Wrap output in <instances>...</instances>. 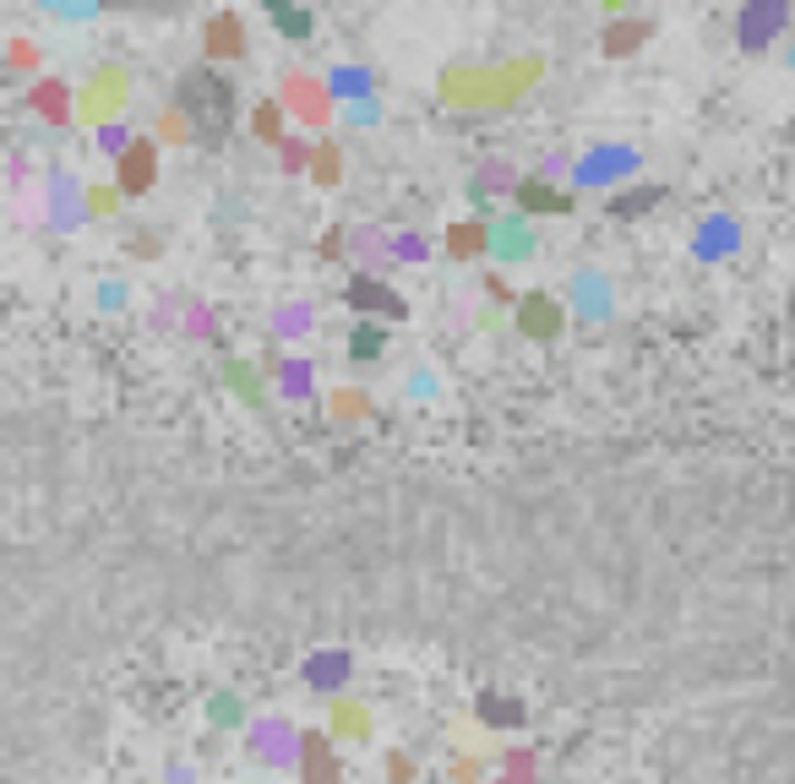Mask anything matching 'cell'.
Returning a JSON list of instances; mask_svg holds the SVG:
<instances>
[{
    "label": "cell",
    "mask_w": 795,
    "mask_h": 784,
    "mask_svg": "<svg viewBox=\"0 0 795 784\" xmlns=\"http://www.w3.org/2000/svg\"><path fill=\"white\" fill-rule=\"evenodd\" d=\"M251 126H257L262 142H272V136H278V110H257V115H251Z\"/></svg>",
    "instance_id": "obj_14"
},
{
    "label": "cell",
    "mask_w": 795,
    "mask_h": 784,
    "mask_svg": "<svg viewBox=\"0 0 795 784\" xmlns=\"http://www.w3.org/2000/svg\"><path fill=\"white\" fill-rule=\"evenodd\" d=\"M338 670H343V659H322V664H311V681H338Z\"/></svg>",
    "instance_id": "obj_16"
},
{
    "label": "cell",
    "mask_w": 795,
    "mask_h": 784,
    "mask_svg": "<svg viewBox=\"0 0 795 784\" xmlns=\"http://www.w3.org/2000/svg\"><path fill=\"white\" fill-rule=\"evenodd\" d=\"M349 295H354V300H371V311H403V306H398V295H388V289H376V283H354V289H349Z\"/></svg>",
    "instance_id": "obj_9"
},
{
    "label": "cell",
    "mask_w": 795,
    "mask_h": 784,
    "mask_svg": "<svg viewBox=\"0 0 795 784\" xmlns=\"http://www.w3.org/2000/svg\"><path fill=\"white\" fill-rule=\"evenodd\" d=\"M121 186L132 196H142L153 186V147H147V142H132V147L121 153Z\"/></svg>",
    "instance_id": "obj_4"
},
{
    "label": "cell",
    "mask_w": 795,
    "mask_h": 784,
    "mask_svg": "<svg viewBox=\"0 0 795 784\" xmlns=\"http://www.w3.org/2000/svg\"><path fill=\"white\" fill-rule=\"evenodd\" d=\"M317 180H322V186H332V180H338V153H332V147H322V153H317Z\"/></svg>",
    "instance_id": "obj_13"
},
{
    "label": "cell",
    "mask_w": 795,
    "mask_h": 784,
    "mask_svg": "<svg viewBox=\"0 0 795 784\" xmlns=\"http://www.w3.org/2000/svg\"><path fill=\"white\" fill-rule=\"evenodd\" d=\"M180 110L192 115V126L224 131L229 126V115H235V93H229V82H224V76L192 71V76L180 82Z\"/></svg>",
    "instance_id": "obj_2"
},
{
    "label": "cell",
    "mask_w": 795,
    "mask_h": 784,
    "mask_svg": "<svg viewBox=\"0 0 795 784\" xmlns=\"http://www.w3.org/2000/svg\"><path fill=\"white\" fill-rule=\"evenodd\" d=\"M207 55L213 61H235L240 55V22L235 17H213L207 22Z\"/></svg>",
    "instance_id": "obj_7"
},
{
    "label": "cell",
    "mask_w": 795,
    "mask_h": 784,
    "mask_svg": "<svg viewBox=\"0 0 795 784\" xmlns=\"http://www.w3.org/2000/svg\"><path fill=\"white\" fill-rule=\"evenodd\" d=\"M539 76V65H507V71H447L442 76V99L447 104H507L524 82Z\"/></svg>",
    "instance_id": "obj_1"
},
{
    "label": "cell",
    "mask_w": 795,
    "mask_h": 784,
    "mask_svg": "<svg viewBox=\"0 0 795 784\" xmlns=\"http://www.w3.org/2000/svg\"><path fill=\"white\" fill-rule=\"evenodd\" d=\"M300 768H306V784H338V763H332V752H328V735H306Z\"/></svg>",
    "instance_id": "obj_5"
},
{
    "label": "cell",
    "mask_w": 795,
    "mask_h": 784,
    "mask_svg": "<svg viewBox=\"0 0 795 784\" xmlns=\"http://www.w3.org/2000/svg\"><path fill=\"white\" fill-rule=\"evenodd\" d=\"M278 22H283V28H289V33H306V28H311V17H295V11H283V17H278Z\"/></svg>",
    "instance_id": "obj_17"
},
{
    "label": "cell",
    "mask_w": 795,
    "mask_h": 784,
    "mask_svg": "<svg viewBox=\"0 0 795 784\" xmlns=\"http://www.w3.org/2000/svg\"><path fill=\"white\" fill-rule=\"evenodd\" d=\"M474 246H479V229H474V224H464V229H453V251H458V257H468Z\"/></svg>",
    "instance_id": "obj_15"
},
{
    "label": "cell",
    "mask_w": 795,
    "mask_h": 784,
    "mask_svg": "<svg viewBox=\"0 0 795 784\" xmlns=\"http://www.w3.org/2000/svg\"><path fill=\"white\" fill-rule=\"evenodd\" d=\"M289 104H295L300 115H311V121H322V115H328V104H322L317 82H306V76H289Z\"/></svg>",
    "instance_id": "obj_8"
},
{
    "label": "cell",
    "mask_w": 795,
    "mask_h": 784,
    "mask_svg": "<svg viewBox=\"0 0 795 784\" xmlns=\"http://www.w3.org/2000/svg\"><path fill=\"white\" fill-rule=\"evenodd\" d=\"M518 322H524V332H534V338H550V332L561 327V311H556L545 295H529V300L518 306Z\"/></svg>",
    "instance_id": "obj_6"
},
{
    "label": "cell",
    "mask_w": 795,
    "mask_h": 784,
    "mask_svg": "<svg viewBox=\"0 0 795 784\" xmlns=\"http://www.w3.org/2000/svg\"><path fill=\"white\" fill-rule=\"evenodd\" d=\"M158 131H164L169 142H192V115H186V110H169V115L158 121Z\"/></svg>",
    "instance_id": "obj_10"
},
{
    "label": "cell",
    "mask_w": 795,
    "mask_h": 784,
    "mask_svg": "<svg viewBox=\"0 0 795 784\" xmlns=\"http://www.w3.org/2000/svg\"><path fill=\"white\" fill-rule=\"evenodd\" d=\"M121 104H126V71H121V65L93 71V76H87V93H82V121H110Z\"/></svg>",
    "instance_id": "obj_3"
},
{
    "label": "cell",
    "mask_w": 795,
    "mask_h": 784,
    "mask_svg": "<svg viewBox=\"0 0 795 784\" xmlns=\"http://www.w3.org/2000/svg\"><path fill=\"white\" fill-rule=\"evenodd\" d=\"M524 202H529V207H556V213L572 207V196H556V192H545V186H524Z\"/></svg>",
    "instance_id": "obj_11"
},
{
    "label": "cell",
    "mask_w": 795,
    "mask_h": 784,
    "mask_svg": "<svg viewBox=\"0 0 795 784\" xmlns=\"http://www.w3.org/2000/svg\"><path fill=\"white\" fill-rule=\"evenodd\" d=\"M638 33H643V28H638V22H632V28H616V33H610V39H605V50H616V55H627V50H632V39H638Z\"/></svg>",
    "instance_id": "obj_12"
}]
</instances>
